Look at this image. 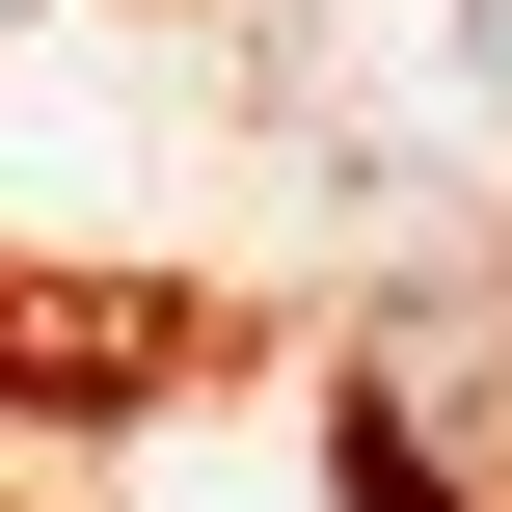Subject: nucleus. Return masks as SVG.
Returning <instances> with one entry per match:
<instances>
[{"mask_svg":"<svg viewBox=\"0 0 512 512\" xmlns=\"http://www.w3.org/2000/svg\"><path fill=\"white\" fill-rule=\"evenodd\" d=\"M459 27H486V81H512V0H459Z\"/></svg>","mask_w":512,"mask_h":512,"instance_id":"obj_2","label":"nucleus"},{"mask_svg":"<svg viewBox=\"0 0 512 512\" xmlns=\"http://www.w3.org/2000/svg\"><path fill=\"white\" fill-rule=\"evenodd\" d=\"M351 486H378V512H512V297H486V324L432 297V324L351 351Z\"/></svg>","mask_w":512,"mask_h":512,"instance_id":"obj_1","label":"nucleus"}]
</instances>
